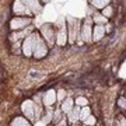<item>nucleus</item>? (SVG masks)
<instances>
[{"label":"nucleus","instance_id":"f257e3e1","mask_svg":"<svg viewBox=\"0 0 126 126\" xmlns=\"http://www.w3.org/2000/svg\"><path fill=\"white\" fill-rule=\"evenodd\" d=\"M69 24L67 25V44H76L79 36H80V27L81 24L77 18L73 17H67Z\"/></svg>","mask_w":126,"mask_h":126},{"label":"nucleus","instance_id":"f03ea898","mask_svg":"<svg viewBox=\"0 0 126 126\" xmlns=\"http://www.w3.org/2000/svg\"><path fill=\"white\" fill-rule=\"evenodd\" d=\"M36 36H38V32L34 31L28 36H25L23 39V42H21V53L25 58H32V53H34L35 44H36Z\"/></svg>","mask_w":126,"mask_h":126},{"label":"nucleus","instance_id":"7ed1b4c3","mask_svg":"<svg viewBox=\"0 0 126 126\" xmlns=\"http://www.w3.org/2000/svg\"><path fill=\"white\" fill-rule=\"evenodd\" d=\"M39 35L41 38L45 41V44L48 45V48H52L55 45L56 41V30L52 24H44L39 28Z\"/></svg>","mask_w":126,"mask_h":126},{"label":"nucleus","instance_id":"20e7f679","mask_svg":"<svg viewBox=\"0 0 126 126\" xmlns=\"http://www.w3.org/2000/svg\"><path fill=\"white\" fill-rule=\"evenodd\" d=\"M93 20H91V17H87L84 21H83V24H81L80 27V36H79V39H77V42L79 44H90L91 42V34H93Z\"/></svg>","mask_w":126,"mask_h":126},{"label":"nucleus","instance_id":"39448f33","mask_svg":"<svg viewBox=\"0 0 126 126\" xmlns=\"http://www.w3.org/2000/svg\"><path fill=\"white\" fill-rule=\"evenodd\" d=\"M48 45L45 44V41L41 38L39 32H38V36H36V44H35V49H34V53H32V58L34 59H44L48 55Z\"/></svg>","mask_w":126,"mask_h":126},{"label":"nucleus","instance_id":"423d86ee","mask_svg":"<svg viewBox=\"0 0 126 126\" xmlns=\"http://www.w3.org/2000/svg\"><path fill=\"white\" fill-rule=\"evenodd\" d=\"M21 112H23L24 118L28 119L30 122L35 121V102L32 99H27L21 104Z\"/></svg>","mask_w":126,"mask_h":126},{"label":"nucleus","instance_id":"0eeeda50","mask_svg":"<svg viewBox=\"0 0 126 126\" xmlns=\"http://www.w3.org/2000/svg\"><path fill=\"white\" fill-rule=\"evenodd\" d=\"M32 21L30 17H14L11 21H10V30L11 31H20V30H24V28L32 25Z\"/></svg>","mask_w":126,"mask_h":126},{"label":"nucleus","instance_id":"6e6552de","mask_svg":"<svg viewBox=\"0 0 126 126\" xmlns=\"http://www.w3.org/2000/svg\"><path fill=\"white\" fill-rule=\"evenodd\" d=\"M55 44L59 46H64L67 44V25L66 23H62L59 25L58 31H56V41Z\"/></svg>","mask_w":126,"mask_h":126},{"label":"nucleus","instance_id":"1a4fd4ad","mask_svg":"<svg viewBox=\"0 0 126 126\" xmlns=\"http://www.w3.org/2000/svg\"><path fill=\"white\" fill-rule=\"evenodd\" d=\"M20 1H21V3L31 11V14H34V16H38V14L42 11V9H44V6H42V3H41L39 0H20Z\"/></svg>","mask_w":126,"mask_h":126},{"label":"nucleus","instance_id":"9d476101","mask_svg":"<svg viewBox=\"0 0 126 126\" xmlns=\"http://www.w3.org/2000/svg\"><path fill=\"white\" fill-rule=\"evenodd\" d=\"M31 32H34V27H32V25L24 28V30H20V31H13L11 32V36H10V42L13 44L16 41H23L24 38L28 36Z\"/></svg>","mask_w":126,"mask_h":126},{"label":"nucleus","instance_id":"9b49d317","mask_svg":"<svg viewBox=\"0 0 126 126\" xmlns=\"http://www.w3.org/2000/svg\"><path fill=\"white\" fill-rule=\"evenodd\" d=\"M13 13L16 14V17H30L31 16V11L20 0H16L13 3Z\"/></svg>","mask_w":126,"mask_h":126},{"label":"nucleus","instance_id":"f8f14e48","mask_svg":"<svg viewBox=\"0 0 126 126\" xmlns=\"http://www.w3.org/2000/svg\"><path fill=\"white\" fill-rule=\"evenodd\" d=\"M45 107H53L56 102V91L55 90H48L45 94L42 95V101Z\"/></svg>","mask_w":126,"mask_h":126},{"label":"nucleus","instance_id":"ddd939ff","mask_svg":"<svg viewBox=\"0 0 126 126\" xmlns=\"http://www.w3.org/2000/svg\"><path fill=\"white\" fill-rule=\"evenodd\" d=\"M105 25H93V34H91V41L98 42L105 36Z\"/></svg>","mask_w":126,"mask_h":126},{"label":"nucleus","instance_id":"4468645a","mask_svg":"<svg viewBox=\"0 0 126 126\" xmlns=\"http://www.w3.org/2000/svg\"><path fill=\"white\" fill-rule=\"evenodd\" d=\"M74 107V99L72 98V97H66V98L62 101V104H60V107L59 108L62 109L63 113H67L72 111V108Z\"/></svg>","mask_w":126,"mask_h":126},{"label":"nucleus","instance_id":"2eb2a0df","mask_svg":"<svg viewBox=\"0 0 126 126\" xmlns=\"http://www.w3.org/2000/svg\"><path fill=\"white\" fill-rule=\"evenodd\" d=\"M79 111H80V107H76V105H74L72 108V111L66 113V115H67V116H66L67 122H70L72 125L77 123V122H79Z\"/></svg>","mask_w":126,"mask_h":126},{"label":"nucleus","instance_id":"dca6fc26","mask_svg":"<svg viewBox=\"0 0 126 126\" xmlns=\"http://www.w3.org/2000/svg\"><path fill=\"white\" fill-rule=\"evenodd\" d=\"M10 126H32V125H31V122L28 119H25L24 116H16L11 121Z\"/></svg>","mask_w":126,"mask_h":126},{"label":"nucleus","instance_id":"f3484780","mask_svg":"<svg viewBox=\"0 0 126 126\" xmlns=\"http://www.w3.org/2000/svg\"><path fill=\"white\" fill-rule=\"evenodd\" d=\"M90 3H91V6H93L94 9H97V10H102L104 7L109 6L111 0H90Z\"/></svg>","mask_w":126,"mask_h":126},{"label":"nucleus","instance_id":"a211bd4d","mask_svg":"<svg viewBox=\"0 0 126 126\" xmlns=\"http://www.w3.org/2000/svg\"><path fill=\"white\" fill-rule=\"evenodd\" d=\"M91 20H93V24L94 25H105V24H108V20L104 17L102 14H94L93 17H91Z\"/></svg>","mask_w":126,"mask_h":126},{"label":"nucleus","instance_id":"6ab92c4d","mask_svg":"<svg viewBox=\"0 0 126 126\" xmlns=\"http://www.w3.org/2000/svg\"><path fill=\"white\" fill-rule=\"evenodd\" d=\"M91 115V108L90 105H87V107H81L80 111H79V121H84L87 116H90Z\"/></svg>","mask_w":126,"mask_h":126},{"label":"nucleus","instance_id":"aec40b11","mask_svg":"<svg viewBox=\"0 0 126 126\" xmlns=\"http://www.w3.org/2000/svg\"><path fill=\"white\" fill-rule=\"evenodd\" d=\"M63 115H64V113L62 112V109L56 108V111H55V112H52V122H53V123H58V122L63 118Z\"/></svg>","mask_w":126,"mask_h":126},{"label":"nucleus","instance_id":"412c9836","mask_svg":"<svg viewBox=\"0 0 126 126\" xmlns=\"http://www.w3.org/2000/svg\"><path fill=\"white\" fill-rule=\"evenodd\" d=\"M74 104H76V107H87V105H88V99L86 98V97H77L76 99H74Z\"/></svg>","mask_w":126,"mask_h":126},{"label":"nucleus","instance_id":"4be33fe9","mask_svg":"<svg viewBox=\"0 0 126 126\" xmlns=\"http://www.w3.org/2000/svg\"><path fill=\"white\" fill-rule=\"evenodd\" d=\"M104 16V17L107 18V20H108V18H111L113 16V9H112V6L109 4V6H107V7H104L102 9V13H101Z\"/></svg>","mask_w":126,"mask_h":126},{"label":"nucleus","instance_id":"5701e85b","mask_svg":"<svg viewBox=\"0 0 126 126\" xmlns=\"http://www.w3.org/2000/svg\"><path fill=\"white\" fill-rule=\"evenodd\" d=\"M21 42H23V41H16V42H13L11 53H14V55H20L21 53Z\"/></svg>","mask_w":126,"mask_h":126},{"label":"nucleus","instance_id":"b1692460","mask_svg":"<svg viewBox=\"0 0 126 126\" xmlns=\"http://www.w3.org/2000/svg\"><path fill=\"white\" fill-rule=\"evenodd\" d=\"M83 123H84L86 126H94L95 123H97V119H95V116L93 115V113H91L90 116H87L86 119L83 121Z\"/></svg>","mask_w":126,"mask_h":126},{"label":"nucleus","instance_id":"393cba45","mask_svg":"<svg viewBox=\"0 0 126 126\" xmlns=\"http://www.w3.org/2000/svg\"><path fill=\"white\" fill-rule=\"evenodd\" d=\"M64 98H66V91H64V90H59L58 93H56V101L62 102Z\"/></svg>","mask_w":126,"mask_h":126},{"label":"nucleus","instance_id":"a878e982","mask_svg":"<svg viewBox=\"0 0 126 126\" xmlns=\"http://www.w3.org/2000/svg\"><path fill=\"white\" fill-rule=\"evenodd\" d=\"M118 105L122 108V111H125L126 109V105H125V97H121V98L118 99Z\"/></svg>","mask_w":126,"mask_h":126},{"label":"nucleus","instance_id":"bb28decb","mask_svg":"<svg viewBox=\"0 0 126 126\" xmlns=\"http://www.w3.org/2000/svg\"><path fill=\"white\" fill-rule=\"evenodd\" d=\"M56 126H67V119H66V116H63L62 119L56 123Z\"/></svg>","mask_w":126,"mask_h":126},{"label":"nucleus","instance_id":"cd10ccee","mask_svg":"<svg viewBox=\"0 0 126 126\" xmlns=\"http://www.w3.org/2000/svg\"><path fill=\"white\" fill-rule=\"evenodd\" d=\"M41 3H42V4H44V3H46V1H48V0H39Z\"/></svg>","mask_w":126,"mask_h":126},{"label":"nucleus","instance_id":"c85d7f7f","mask_svg":"<svg viewBox=\"0 0 126 126\" xmlns=\"http://www.w3.org/2000/svg\"><path fill=\"white\" fill-rule=\"evenodd\" d=\"M72 126H77V125H76V123H74V125H72Z\"/></svg>","mask_w":126,"mask_h":126},{"label":"nucleus","instance_id":"c756f323","mask_svg":"<svg viewBox=\"0 0 126 126\" xmlns=\"http://www.w3.org/2000/svg\"><path fill=\"white\" fill-rule=\"evenodd\" d=\"M83 126H86V125H83Z\"/></svg>","mask_w":126,"mask_h":126}]
</instances>
